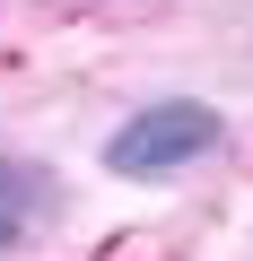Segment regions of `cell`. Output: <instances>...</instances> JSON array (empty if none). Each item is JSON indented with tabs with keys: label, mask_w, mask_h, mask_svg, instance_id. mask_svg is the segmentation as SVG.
Masks as SVG:
<instances>
[{
	"label": "cell",
	"mask_w": 253,
	"mask_h": 261,
	"mask_svg": "<svg viewBox=\"0 0 253 261\" xmlns=\"http://www.w3.org/2000/svg\"><path fill=\"white\" fill-rule=\"evenodd\" d=\"M218 140H227V113L210 96H157V105H140L105 140V174H122V183H175L183 166L218 157Z\"/></svg>",
	"instance_id": "cell-1"
},
{
	"label": "cell",
	"mask_w": 253,
	"mask_h": 261,
	"mask_svg": "<svg viewBox=\"0 0 253 261\" xmlns=\"http://www.w3.org/2000/svg\"><path fill=\"white\" fill-rule=\"evenodd\" d=\"M53 209H61V183H53L44 166L0 157V252L27 244V235H44V218H53Z\"/></svg>",
	"instance_id": "cell-2"
}]
</instances>
